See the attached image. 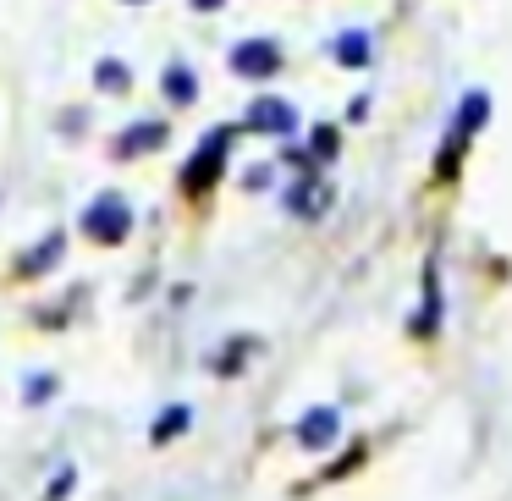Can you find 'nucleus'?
Listing matches in <instances>:
<instances>
[{"label":"nucleus","mask_w":512,"mask_h":501,"mask_svg":"<svg viewBox=\"0 0 512 501\" xmlns=\"http://www.w3.org/2000/svg\"><path fill=\"white\" fill-rule=\"evenodd\" d=\"M100 83H105V89H122L127 72H122V67H100Z\"/></svg>","instance_id":"13"},{"label":"nucleus","mask_w":512,"mask_h":501,"mask_svg":"<svg viewBox=\"0 0 512 501\" xmlns=\"http://www.w3.org/2000/svg\"><path fill=\"white\" fill-rule=\"evenodd\" d=\"M232 67L243 72V78H270V72L281 67V50L270 45V39H243V45L232 50Z\"/></svg>","instance_id":"3"},{"label":"nucleus","mask_w":512,"mask_h":501,"mask_svg":"<svg viewBox=\"0 0 512 501\" xmlns=\"http://www.w3.org/2000/svg\"><path fill=\"white\" fill-rule=\"evenodd\" d=\"M298 441H303V446H331V441H336V413H331V408H314L309 419L298 424Z\"/></svg>","instance_id":"5"},{"label":"nucleus","mask_w":512,"mask_h":501,"mask_svg":"<svg viewBox=\"0 0 512 501\" xmlns=\"http://www.w3.org/2000/svg\"><path fill=\"white\" fill-rule=\"evenodd\" d=\"M226 144H232V133H226V127H221V133H210V138H204V149L193 155V166L182 171V188H188V193H204V188H210V182L221 177Z\"/></svg>","instance_id":"2"},{"label":"nucleus","mask_w":512,"mask_h":501,"mask_svg":"<svg viewBox=\"0 0 512 501\" xmlns=\"http://www.w3.org/2000/svg\"><path fill=\"white\" fill-rule=\"evenodd\" d=\"M479 122H485V94H468V100H463V133H468V127H479Z\"/></svg>","instance_id":"11"},{"label":"nucleus","mask_w":512,"mask_h":501,"mask_svg":"<svg viewBox=\"0 0 512 501\" xmlns=\"http://www.w3.org/2000/svg\"><path fill=\"white\" fill-rule=\"evenodd\" d=\"M193 6H204V12H215V6H221V0H193Z\"/></svg>","instance_id":"14"},{"label":"nucleus","mask_w":512,"mask_h":501,"mask_svg":"<svg viewBox=\"0 0 512 501\" xmlns=\"http://www.w3.org/2000/svg\"><path fill=\"white\" fill-rule=\"evenodd\" d=\"M248 122H254L259 133H292V122H298V116H292V105H281V100H259Z\"/></svg>","instance_id":"4"},{"label":"nucleus","mask_w":512,"mask_h":501,"mask_svg":"<svg viewBox=\"0 0 512 501\" xmlns=\"http://www.w3.org/2000/svg\"><path fill=\"white\" fill-rule=\"evenodd\" d=\"M160 138H166V127H160V122H144V127H127V133H122V155H144V149H155Z\"/></svg>","instance_id":"6"},{"label":"nucleus","mask_w":512,"mask_h":501,"mask_svg":"<svg viewBox=\"0 0 512 501\" xmlns=\"http://www.w3.org/2000/svg\"><path fill=\"white\" fill-rule=\"evenodd\" d=\"M50 391H56V380L50 375H39V380H28V402H45Z\"/></svg>","instance_id":"12"},{"label":"nucleus","mask_w":512,"mask_h":501,"mask_svg":"<svg viewBox=\"0 0 512 501\" xmlns=\"http://www.w3.org/2000/svg\"><path fill=\"white\" fill-rule=\"evenodd\" d=\"M50 259H61V237H50V243L39 248V254H28V259H23V270L34 276V270H45V265H50Z\"/></svg>","instance_id":"10"},{"label":"nucleus","mask_w":512,"mask_h":501,"mask_svg":"<svg viewBox=\"0 0 512 501\" xmlns=\"http://www.w3.org/2000/svg\"><path fill=\"white\" fill-rule=\"evenodd\" d=\"M166 94H171L177 105H188L193 94H199V83H193V72H188V67H171V72H166Z\"/></svg>","instance_id":"8"},{"label":"nucleus","mask_w":512,"mask_h":501,"mask_svg":"<svg viewBox=\"0 0 512 501\" xmlns=\"http://www.w3.org/2000/svg\"><path fill=\"white\" fill-rule=\"evenodd\" d=\"M177 430H188V408H166V419L155 424V441H171Z\"/></svg>","instance_id":"9"},{"label":"nucleus","mask_w":512,"mask_h":501,"mask_svg":"<svg viewBox=\"0 0 512 501\" xmlns=\"http://www.w3.org/2000/svg\"><path fill=\"white\" fill-rule=\"evenodd\" d=\"M83 232L100 237V243H122V237L133 232V210H127L116 193H100V199L83 210Z\"/></svg>","instance_id":"1"},{"label":"nucleus","mask_w":512,"mask_h":501,"mask_svg":"<svg viewBox=\"0 0 512 501\" xmlns=\"http://www.w3.org/2000/svg\"><path fill=\"white\" fill-rule=\"evenodd\" d=\"M336 61H342V67H364V61H369V34H358V28H353V34H342V39H336Z\"/></svg>","instance_id":"7"}]
</instances>
